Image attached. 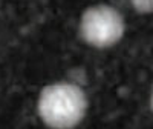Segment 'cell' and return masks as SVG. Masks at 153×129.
Listing matches in <instances>:
<instances>
[{"label":"cell","instance_id":"cell-2","mask_svg":"<svg viewBox=\"0 0 153 129\" xmlns=\"http://www.w3.org/2000/svg\"><path fill=\"white\" fill-rule=\"evenodd\" d=\"M126 31L124 19L110 5L89 6L80 20L81 38L94 48L104 49L117 45Z\"/></svg>","mask_w":153,"mask_h":129},{"label":"cell","instance_id":"cell-4","mask_svg":"<svg viewBox=\"0 0 153 129\" xmlns=\"http://www.w3.org/2000/svg\"><path fill=\"white\" fill-rule=\"evenodd\" d=\"M150 109L153 112V91H152V95H150Z\"/></svg>","mask_w":153,"mask_h":129},{"label":"cell","instance_id":"cell-3","mask_svg":"<svg viewBox=\"0 0 153 129\" xmlns=\"http://www.w3.org/2000/svg\"><path fill=\"white\" fill-rule=\"evenodd\" d=\"M130 3L138 14H152L153 12V0H130Z\"/></svg>","mask_w":153,"mask_h":129},{"label":"cell","instance_id":"cell-1","mask_svg":"<svg viewBox=\"0 0 153 129\" xmlns=\"http://www.w3.org/2000/svg\"><path fill=\"white\" fill-rule=\"evenodd\" d=\"M87 105L86 92L78 85L58 82L42 89L37 109L46 126L52 129H72L86 117Z\"/></svg>","mask_w":153,"mask_h":129}]
</instances>
